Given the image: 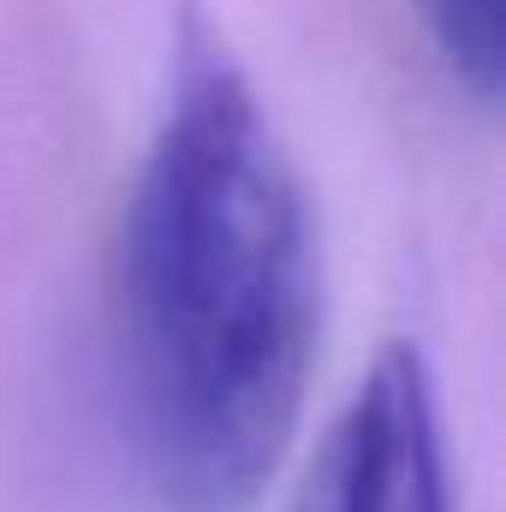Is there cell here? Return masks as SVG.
Wrapping results in <instances>:
<instances>
[{"label": "cell", "mask_w": 506, "mask_h": 512, "mask_svg": "<svg viewBox=\"0 0 506 512\" xmlns=\"http://www.w3.org/2000/svg\"><path fill=\"white\" fill-rule=\"evenodd\" d=\"M322 334L310 191L227 36L185 12L114 239V387L161 512H251Z\"/></svg>", "instance_id": "cell-1"}, {"label": "cell", "mask_w": 506, "mask_h": 512, "mask_svg": "<svg viewBox=\"0 0 506 512\" xmlns=\"http://www.w3.org/2000/svg\"><path fill=\"white\" fill-rule=\"evenodd\" d=\"M292 512H453L435 376L411 340H393L334 417Z\"/></svg>", "instance_id": "cell-2"}, {"label": "cell", "mask_w": 506, "mask_h": 512, "mask_svg": "<svg viewBox=\"0 0 506 512\" xmlns=\"http://www.w3.org/2000/svg\"><path fill=\"white\" fill-rule=\"evenodd\" d=\"M417 12L447 72L495 108L506 78V0H417Z\"/></svg>", "instance_id": "cell-3"}]
</instances>
